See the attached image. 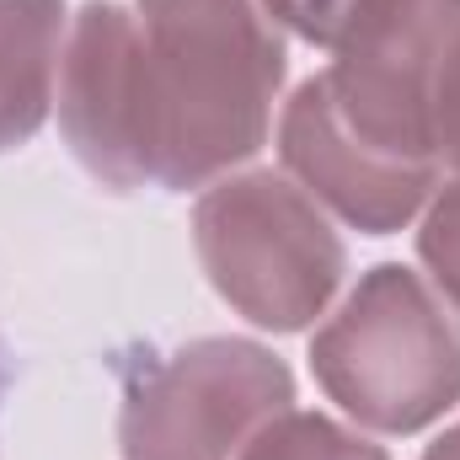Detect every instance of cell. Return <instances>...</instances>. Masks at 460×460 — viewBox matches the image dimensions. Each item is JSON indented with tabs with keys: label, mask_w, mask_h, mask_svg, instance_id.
<instances>
[{
	"label": "cell",
	"mask_w": 460,
	"mask_h": 460,
	"mask_svg": "<svg viewBox=\"0 0 460 460\" xmlns=\"http://www.w3.org/2000/svg\"><path fill=\"white\" fill-rule=\"evenodd\" d=\"M155 188L220 182L268 145L289 70L262 0H139Z\"/></svg>",
	"instance_id": "obj_1"
},
{
	"label": "cell",
	"mask_w": 460,
	"mask_h": 460,
	"mask_svg": "<svg viewBox=\"0 0 460 460\" xmlns=\"http://www.w3.org/2000/svg\"><path fill=\"white\" fill-rule=\"evenodd\" d=\"M311 375L358 429L418 434L460 402V305L429 273L380 262L316 327Z\"/></svg>",
	"instance_id": "obj_2"
},
{
	"label": "cell",
	"mask_w": 460,
	"mask_h": 460,
	"mask_svg": "<svg viewBox=\"0 0 460 460\" xmlns=\"http://www.w3.org/2000/svg\"><path fill=\"white\" fill-rule=\"evenodd\" d=\"M199 262L235 316L262 332L311 327L348 273L343 235L289 172L220 177L193 204Z\"/></svg>",
	"instance_id": "obj_3"
},
{
	"label": "cell",
	"mask_w": 460,
	"mask_h": 460,
	"mask_svg": "<svg viewBox=\"0 0 460 460\" xmlns=\"http://www.w3.org/2000/svg\"><path fill=\"white\" fill-rule=\"evenodd\" d=\"M295 407V375L246 338H199L123 385V460H241L246 445Z\"/></svg>",
	"instance_id": "obj_4"
},
{
	"label": "cell",
	"mask_w": 460,
	"mask_h": 460,
	"mask_svg": "<svg viewBox=\"0 0 460 460\" xmlns=\"http://www.w3.org/2000/svg\"><path fill=\"white\" fill-rule=\"evenodd\" d=\"M456 43L460 0H364L332 49V70H322V92L369 150L439 166L434 86Z\"/></svg>",
	"instance_id": "obj_5"
},
{
	"label": "cell",
	"mask_w": 460,
	"mask_h": 460,
	"mask_svg": "<svg viewBox=\"0 0 460 460\" xmlns=\"http://www.w3.org/2000/svg\"><path fill=\"white\" fill-rule=\"evenodd\" d=\"M59 128L75 161L113 193L155 182L150 166V97L139 16L118 0H86L65 38Z\"/></svg>",
	"instance_id": "obj_6"
},
{
	"label": "cell",
	"mask_w": 460,
	"mask_h": 460,
	"mask_svg": "<svg viewBox=\"0 0 460 460\" xmlns=\"http://www.w3.org/2000/svg\"><path fill=\"white\" fill-rule=\"evenodd\" d=\"M279 155H284V172L316 204H327L338 220H348L364 235H391L412 226L418 209L439 188V166L380 155L358 134H348L322 92V75L300 81V92L289 97V108L279 118Z\"/></svg>",
	"instance_id": "obj_7"
},
{
	"label": "cell",
	"mask_w": 460,
	"mask_h": 460,
	"mask_svg": "<svg viewBox=\"0 0 460 460\" xmlns=\"http://www.w3.org/2000/svg\"><path fill=\"white\" fill-rule=\"evenodd\" d=\"M65 38V0H0V155L43 128L59 92Z\"/></svg>",
	"instance_id": "obj_8"
},
{
	"label": "cell",
	"mask_w": 460,
	"mask_h": 460,
	"mask_svg": "<svg viewBox=\"0 0 460 460\" xmlns=\"http://www.w3.org/2000/svg\"><path fill=\"white\" fill-rule=\"evenodd\" d=\"M241 460H391L380 445H369L364 434H353L338 418H322V412H284L273 418Z\"/></svg>",
	"instance_id": "obj_9"
},
{
	"label": "cell",
	"mask_w": 460,
	"mask_h": 460,
	"mask_svg": "<svg viewBox=\"0 0 460 460\" xmlns=\"http://www.w3.org/2000/svg\"><path fill=\"white\" fill-rule=\"evenodd\" d=\"M418 257L429 262V279L460 305V177L429 204L418 230Z\"/></svg>",
	"instance_id": "obj_10"
},
{
	"label": "cell",
	"mask_w": 460,
	"mask_h": 460,
	"mask_svg": "<svg viewBox=\"0 0 460 460\" xmlns=\"http://www.w3.org/2000/svg\"><path fill=\"white\" fill-rule=\"evenodd\" d=\"M364 0H262V11L273 22H284L289 32H300L316 49H338V38L348 32V22L358 16Z\"/></svg>",
	"instance_id": "obj_11"
},
{
	"label": "cell",
	"mask_w": 460,
	"mask_h": 460,
	"mask_svg": "<svg viewBox=\"0 0 460 460\" xmlns=\"http://www.w3.org/2000/svg\"><path fill=\"white\" fill-rule=\"evenodd\" d=\"M434 155L460 177V43L450 49L439 86H434Z\"/></svg>",
	"instance_id": "obj_12"
},
{
	"label": "cell",
	"mask_w": 460,
	"mask_h": 460,
	"mask_svg": "<svg viewBox=\"0 0 460 460\" xmlns=\"http://www.w3.org/2000/svg\"><path fill=\"white\" fill-rule=\"evenodd\" d=\"M423 460H460V423H450V429L423 450Z\"/></svg>",
	"instance_id": "obj_13"
},
{
	"label": "cell",
	"mask_w": 460,
	"mask_h": 460,
	"mask_svg": "<svg viewBox=\"0 0 460 460\" xmlns=\"http://www.w3.org/2000/svg\"><path fill=\"white\" fill-rule=\"evenodd\" d=\"M5 385H11V353H5V343H0V396H5Z\"/></svg>",
	"instance_id": "obj_14"
}]
</instances>
